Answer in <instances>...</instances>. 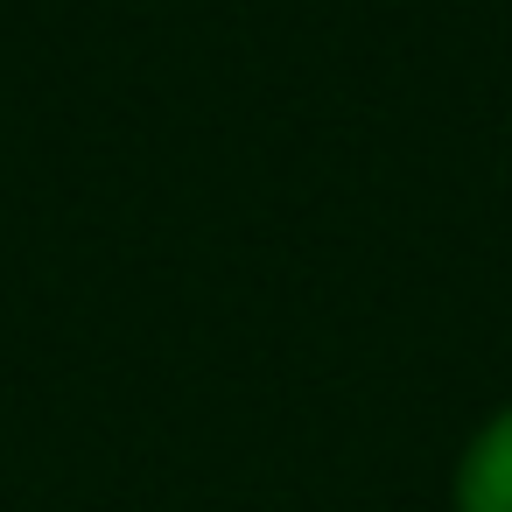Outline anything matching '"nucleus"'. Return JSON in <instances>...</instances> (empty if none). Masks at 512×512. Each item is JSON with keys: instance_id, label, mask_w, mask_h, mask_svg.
I'll list each match as a JSON object with an SVG mask.
<instances>
[{"instance_id": "obj_1", "label": "nucleus", "mask_w": 512, "mask_h": 512, "mask_svg": "<svg viewBox=\"0 0 512 512\" xmlns=\"http://www.w3.org/2000/svg\"><path fill=\"white\" fill-rule=\"evenodd\" d=\"M449 512H512V400H498L449 463Z\"/></svg>"}]
</instances>
